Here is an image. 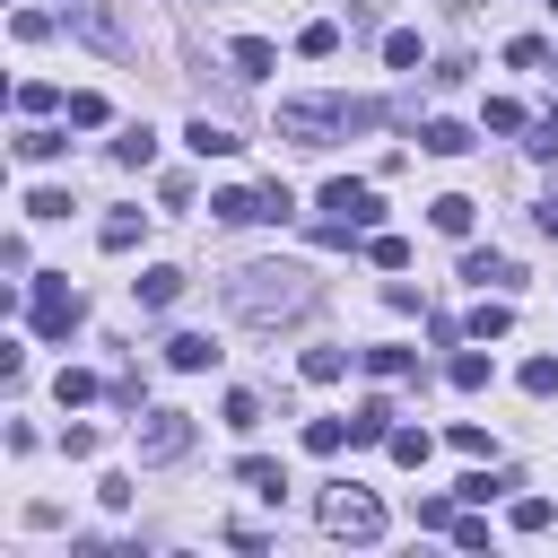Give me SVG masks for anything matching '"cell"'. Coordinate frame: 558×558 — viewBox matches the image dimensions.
Masks as SVG:
<instances>
[{"mask_svg":"<svg viewBox=\"0 0 558 558\" xmlns=\"http://www.w3.org/2000/svg\"><path fill=\"white\" fill-rule=\"evenodd\" d=\"M227 314L235 323H296V314H314V270H296V262H244L235 279H227Z\"/></svg>","mask_w":558,"mask_h":558,"instance_id":"obj_1","label":"cell"},{"mask_svg":"<svg viewBox=\"0 0 558 558\" xmlns=\"http://www.w3.org/2000/svg\"><path fill=\"white\" fill-rule=\"evenodd\" d=\"M140 227H148V209H113V218L96 227V244H105V253H131V244H140Z\"/></svg>","mask_w":558,"mask_h":558,"instance_id":"obj_14","label":"cell"},{"mask_svg":"<svg viewBox=\"0 0 558 558\" xmlns=\"http://www.w3.org/2000/svg\"><path fill=\"white\" fill-rule=\"evenodd\" d=\"M227 61H235V78H270V61H279V52H270L262 35H235V52H227Z\"/></svg>","mask_w":558,"mask_h":558,"instance_id":"obj_17","label":"cell"},{"mask_svg":"<svg viewBox=\"0 0 558 558\" xmlns=\"http://www.w3.org/2000/svg\"><path fill=\"white\" fill-rule=\"evenodd\" d=\"M52 105H61V96H52L44 78H26V87H17V113H52Z\"/></svg>","mask_w":558,"mask_h":558,"instance_id":"obj_37","label":"cell"},{"mask_svg":"<svg viewBox=\"0 0 558 558\" xmlns=\"http://www.w3.org/2000/svg\"><path fill=\"white\" fill-rule=\"evenodd\" d=\"M166 366H174V375H209V366H218L209 331H174V340H166Z\"/></svg>","mask_w":558,"mask_h":558,"instance_id":"obj_9","label":"cell"},{"mask_svg":"<svg viewBox=\"0 0 558 558\" xmlns=\"http://www.w3.org/2000/svg\"><path fill=\"white\" fill-rule=\"evenodd\" d=\"M392 418H401V410H392L384 392H375V401H357V410H349V445H384V436H392Z\"/></svg>","mask_w":558,"mask_h":558,"instance_id":"obj_10","label":"cell"},{"mask_svg":"<svg viewBox=\"0 0 558 558\" xmlns=\"http://www.w3.org/2000/svg\"><path fill=\"white\" fill-rule=\"evenodd\" d=\"M384 453H392V462H410V471H418V462H427V427H392V436H384Z\"/></svg>","mask_w":558,"mask_h":558,"instance_id":"obj_25","label":"cell"},{"mask_svg":"<svg viewBox=\"0 0 558 558\" xmlns=\"http://www.w3.org/2000/svg\"><path fill=\"white\" fill-rule=\"evenodd\" d=\"M349 375V349H305V384H340Z\"/></svg>","mask_w":558,"mask_h":558,"instance_id":"obj_22","label":"cell"},{"mask_svg":"<svg viewBox=\"0 0 558 558\" xmlns=\"http://www.w3.org/2000/svg\"><path fill=\"white\" fill-rule=\"evenodd\" d=\"M227 427H235V436L262 427V392H227Z\"/></svg>","mask_w":558,"mask_h":558,"instance_id":"obj_33","label":"cell"},{"mask_svg":"<svg viewBox=\"0 0 558 558\" xmlns=\"http://www.w3.org/2000/svg\"><path fill=\"white\" fill-rule=\"evenodd\" d=\"M235 480H244L253 497H279V488H288V471H279L270 453H244V462H235Z\"/></svg>","mask_w":558,"mask_h":558,"instance_id":"obj_16","label":"cell"},{"mask_svg":"<svg viewBox=\"0 0 558 558\" xmlns=\"http://www.w3.org/2000/svg\"><path fill=\"white\" fill-rule=\"evenodd\" d=\"M427 218H436V235H471V218H480V201H462V192H445V201H427Z\"/></svg>","mask_w":558,"mask_h":558,"instance_id":"obj_13","label":"cell"},{"mask_svg":"<svg viewBox=\"0 0 558 558\" xmlns=\"http://www.w3.org/2000/svg\"><path fill=\"white\" fill-rule=\"evenodd\" d=\"M296 52H305V61H331V52H340V26H331V17H314V26L296 35Z\"/></svg>","mask_w":558,"mask_h":558,"instance_id":"obj_20","label":"cell"},{"mask_svg":"<svg viewBox=\"0 0 558 558\" xmlns=\"http://www.w3.org/2000/svg\"><path fill=\"white\" fill-rule=\"evenodd\" d=\"M323 532H331V541H384V506H375L366 488L340 480V488L323 497Z\"/></svg>","mask_w":558,"mask_h":558,"instance_id":"obj_3","label":"cell"},{"mask_svg":"<svg viewBox=\"0 0 558 558\" xmlns=\"http://www.w3.org/2000/svg\"><path fill=\"white\" fill-rule=\"evenodd\" d=\"M375 122H384L375 96H296V105H279V140H296V148H331V140L375 131Z\"/></svg>","mask_w":558,"mask_h":558,"instance_id":"obj_2","label":"cell"},{"mask_svg":"<svg viewBox=\"0 0 558 558\" xmlns=\"http://www.w3.org/2000/svg\"><path fill=\"white\" fill-rule=\"evenodd\" d=\"M384 61H392V70H418V35L392 26V35H384Z\"/></svg>","mask_w":558,"mask_h":558,"instance_id":"obj_28","label":"cell"},{"mask_svg":"<svg viewBox=\"0 0 558 558\" xmlns=\"http://www.w3.org/2000/svg\"><path fill=\"white\" fill-rule=\"evenodd\" d=\"M523 148H532V157H558V105L532 122V140H523Z\"/></svg>","mask_w":558,"mask_h":558,"instance_id":"obj_36","label":"cell"},{"mask_svg":"<svg viewBox=\"0 0 558 558\" xmlns=\"http://www.w3.org/2000/svg\"><path fill=\"white\" fill-rule=\"evenodd\" d=\"M209 209H218L227 227H253V218H270V192H244V183H227V192H218Z\"/></svg>","mask_w":558,"mask_h":558,"instance_id":"obj_11","label":"cell"},{"mask_svg":"<svg viewBox=\"0 0 558 558\" xmlns=\"http://www.w3.org/2000/svg\"><path fill=\"white\" fill-rule=\"evenodd\" d=\"M462 279H480V288H514L523 270H514L506 253H462Z\"/></svg>","mask_w":558,"mask_h":558,"instance_id":"obj_15","label":"cell"},{"mask_svg":"<svg viewBox=\"0 0 558 558\" xmlns=\"http://www.w3.org/2000/svg\"><path fill=\"white\" fill-rule=\"evenodd\" d=\"M131 436H140V462H183L192 453V410H148V418H131Z\"/></svg>","mask_w":558,"mask_h":558,"instance_id":"obj_4","label":"cell"},{"mask_svg":"<svg viewBox=\"0 0 558 558\" xmlns=\"http://www.w3.org/2000/svg\"><path fill=\"white\" fill-rule=\"evenodd\" d=\"M183 140H192L201 157H235V148H244V140H235V131H227L218 113H192V131H183Z\"/></svg>","mask_w":558,"mask_h":558,"instance_id":"obj_12","label":"cell"},{"mask_svg":"<svg viewBox=\"0 0 558 558\" xmlns=\"http://www.w3.org/2000/svg\"><path fill=\"white\" fill-rule=\"evenodd\" d=\"M52 392H61V410H78V401H96V375H78V366H61V384H52Z\"/></svg>","mask_w":558,"mask_h":558,"instance_id":"obj_32","label":"cell"},{"mask_svg":"<svg viewBox=\"0 0 558 558\" xmlns=\"http://www.w3.org/2000/svg\"><path fill=\"white\" fill-rule=\"evenodd\" d=\"M445 384H453V392H480V384H488V357H480V349H462V357L445 366Z\"/></svg>","mask_w":558,"mask_h":558,"instance_id":"obj_23","label":"cell"},{"mask_svg":"<svg viewBox=\"0 0 558 558\" xmlns=\"http://www.w3.org/2000/svg\"><path fill=\"white\" fill-rule=\"evenodd\" d=\"M349 445V418H305V453H340Z\"/></svg>","mask_w":558,"mask_h":558,"instance_id":"obj_24","label":"cell"},{"mask_svg":"<svg viewBox=\"0 0 558 558\" xmlns=\"http://www.w3.org/2000/svg\"><path fill=\"white\" fill-rule=\"evenodd\" d=\"M61 148H70V140H61V131H17V157H26V166H52V157H61Z\"/></svg>","mask_w":558,"mask_h":558,"instance_id":"obj_21","label":"cell"},{"mask_svg":"<svg viewBox=\"0 0 558 558\" xmlns=\"http://www.w3.org/2000/svg\"><path fill=\"white\" fill-rule=\"evenodd\" d=\"M549 9H558V0H549Z\"/></svg>","mask_w":558,"mask_h":558,"instance_id":"obj_42","label":"cell"},{"mask_svg":"<svg viewBox=\"0 0 558 558\" xmlns=\"http://www.w3.org/2000/svg\"><path fill=\"white\" fill-rule=\"evenodd\" d=\"M35 331H44V340H70V331H78V296H70L61 279L35 288Z\"/></svg>","mask_w":558,"mask_h":558,"instance_id":"obj_7","label":"cell"},{"mask_svg":"<svg viewBox=\"0 0 558 558\" xmlns=\"http://www.w3.org/2000/svg\"><path fill=\"white\" fill-rule=\"evenodd\" d=\"M366 375H375V384H401V375H410V349H366Z\"/></svg>","mask_w":558,"mask_h":558,"instance_id":"obj_27","label":"cell"},{"mask_svg":"<svg viewBox=\"0 0 558 558\" xmlns=\"http://www.w3.org/2000/svg\"><path fill=\"white\" fill-rule=\"evenodd\" d=\"M131 296H140V314H166V305L183 296V270H174V262H157V270H140V279H131Z\"/></svg>","mask_w":558,"mask_h":558,"instance_id":"obj_8","label":"cell"},{"mask_svg":"<svg viewBox=\"0 0 558 558\" xmlns=\"http://www.w3.org/2000/svg\"><path fill=\"white\" fill-rule=\"evenodd\" d=\"M70 26H78V35L96 44V52H113V61L131 52V26H122V17L105 9V0H70Z\"/></svg>","mask_w":558,"mask_h":558,"instance_id":"obj_5","label":"cell"},{"mask_svg":"<svg viewBox=\"0 0 558 558\" xmlns=\"http://www.w3.org/2000/svg\"><path fill=\"white\" fill-rule=\"evenodd\" d=\"M26 218H70V192H61V183H35V192H26Z\"/></svg>","mask_w":558,"mask_h":558,"instance_id":"obj_26","label":"cell"},{"mask_svg":"<svg viewBox=\"0 0 558 558\" xmlns=\"http://www.w3.org/2000/svg\"><path fill=\"white\" fill-rule=\"evenodd\" d=\"M506 61H514V70H541V61H549V44H541V35H514V44H506Z\"/></svg>","mask_w":558,"mask_h":558,"instance_id":"obj_35","label":"cell"},{"mask_svg":"<svg viewBox=\"0 0 558 558\" xmlns=\"http://www.w3.org/2000/svg\"><path fill=\"white\" fill-rule=\"evenodd\" d=\"M506 331H514L506 305H480V314H471V340H506Z\"/></svg>","mask_w":558,"mask_h":558,"instance_id":"obj_30","label":"cell"},{"mask_svg":"<svg viewBox=\"0 0 558 558\" xmlns=\"http://www.w3.org/2000/svg\"><path fill=\"white\" fill-rule=\"evenodd\" d=\"M96 445H105V436H96V427H61V453H70V462H87V453H96Z\"/></svg>","mask_w":558,"mask_h":558,"instance_id":"obj_39","label":"cell"},{"mask_svg":"<svg viewBox=\"0 0 558 558\" xmlns=\"http://www.w3.org/2000/svg\"><path fill=\"white\" fill-rule=\"evenodd\" d=\"M418 532H453V506L445 497H418Z\"/></svg>","mask_w":558,"mask_h":558,"instance_id":"obj_40","label":"cell"},{"mask_svg":"<svg viewBox=\"0 0 558 558\" xmlns=\"http://www.w3.org/2000/svg\"><path fill=\"white\" fill-rule=\"evenodd\" d=\"M366 253H375L384 270H401V262H410V244H401V235H366Z\"/></svg>","mask_w":558,"mask_h":558,"instance_id":"obj_38","label":"cell"},{"mask_svg":"<svg viewBox=\"0 0 558 558\" xmlns=\"http://www.w3.org/2000/svg\"><path fill=\"white\" fill-rule=\"evenodd\" d=\"M541 235H558V183L541 192Z\"/></svg>","mask_w":558,"mask_h":558,"instance_id":"obj_41","label":"cell"},{"mask_svg":"<svg viewBox=\"0 0 558 558\" xmlns=\"http://www.w3.org/2000/svg\"><path fill=\"white\" fill-rule=\"evenodd\" d=\"M523 392L549 401V392H558V357H532V366H523Z\"/></svg>","mask_w":558,"mask_h":558,"instance_id":"obj_31","label":"cell"},{"mask_svg":"<svg viewBox=\"0 0 558 558\" xmlns=\"http://www.w3.org/2000/svg\"><path fill=\"white\" fill-rule=\"evenodd\" d=\"M549 514H558L549 497H514V532H549Z\"/></svg>","mask_w":558,"mask_h":558,"instance_id":"obj_34","label":"cell"},{"mask_svg":"<svg viewBox=\"0 0 558 558\" xmlns=\"http://www.w3.org/2000/svg\"><path fill=\"white\" fill-rule=\"evenodd\" d=\"M96 122H105V96L78 87V96H70V131H96Z\"/></svg>","mask_w":558,"mask_h":558,"instance_id":"obj_29","label":"cell"},{"mask_svg":"<svg viewBox=\"0 0 558 558\" xmlns=\"http://www.w3.org/2000/svg\"><path fill=\"white\" fill-rule=\"evenodd\" d=\"M148 157H157V131H148V122H131V131L113 140V166H148Z\"/></svg>","mask_w":558,"mask_h":558,"instance_id":"obj_19","label":"cell"},{"mask_svg":"<svg viewBox=\"0 0 558 558\" xmlns=\"http://www.w3.org/2000/svg\"><path fill=\"white\" fill-rule=\"evenodd\" d=\"M323 209H331L340 227H375V218H384L375 183H349V174H331V183H323Z\"/></svg>","mask_w":558,"mask_h":558,"instance_id":"obj_6","label":"cell"},{"mask_svg":"<svg viewBox=\"0 0 558 558\" xmlns=\"http://www.w3.org/2000/svg\"><path fill=\"white\" fill-rule=\"evenodd\" d=\"M418 148H427V157H462V148H471V131H462V122H427V131H418Z\"/></svg>","mask_w":558,"mask_h":558,"instance_id":"obj_18","label":"cell"}]
</instances>
